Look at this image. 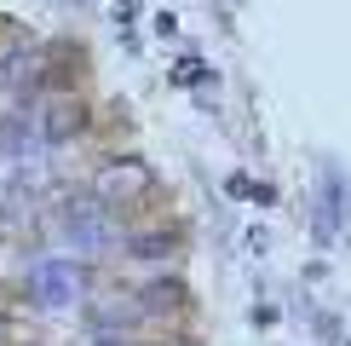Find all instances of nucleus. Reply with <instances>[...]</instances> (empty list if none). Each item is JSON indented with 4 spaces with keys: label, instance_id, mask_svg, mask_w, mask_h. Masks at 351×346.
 Segmentation results:
<instances>
[{
    "label": "nucleus",
    "instance_id": "nucleus-2",
    "mask_svg": "<svg viewBox=\"0 0 351 346\" xmlns=\"http://www.w3.org/2000/svg\"><path fill=\"white\" fill-rule=\"evenodd\" d=\"M346 214H351L346 168L340 162H323V168H317V191H311V231L323 242H334V237H340V225H346Z\"/></svg>",
    "mask_w": 351,
    "mask_h": 346
},
{
    "label": "nucleus",
    "instance_id": "nucleus-6",
    "mask_svg": "<svg viewBox=\"0 0 351 346\" xmlns=\"http://www.w3.org/2000/svg\"><path fill=\"white\" fill-rule=\"evenodd\" d=\"M173 81H179V86H196V81H202V58H184V64L173 69Z\"/></svg>",
    "mask_w": 351,
    "mask_h": 346
},
{
    "label": "nucleus",
    "instance_id": "nucleus-3",
    "mask_svg": "<svg viewBox=\"0 0 351 346\" xmlns=\"http://www.w3.org/2000/svg\"><path fill=\"white\" fill-rule=\"evenodd\" d=\"M58 231H64V242H69V249H81V254H104L110 242H115V225H110L104 202H69L64 220H58Z\"/></svg>",
    "mask_w": 351,
    "mask_h": 346
},
{
    "label": "nucleus",
    "instance_id": "nucleus-7",
    "mask_svg": "<svg viewBox=\"0 0 351 346\" xmlns=\"http://www.w3.org/2000/svg\"><path fill=\"white\" fill-rule=\"evenodd\" d=\"M98 346H127V341H98Z\"/></svg>",
    "mask_w": 351,
    "mask_h": 346
},
{
    "label": "nucleus",
    "instance_id": "nucleus-5",
    "mask_svg": "<svg viewBox=\"0 0 351 346\" xmlns=\"http://www.w3.org/2000/svg\"><path fill=\"white\" fill-rule=\"evenodd\" d=\"M144 185H150V173H144V168H110V173H104V191H110V196L144 191Z\"/></svg>",
    "mask_w": 351,
    "mask_h": 346
},
{
    "label": "nucleus",
    "instance_id": "nucleus-4",
    "mask_svg": "<svg viewBox=\"0 0 351 346\" xmlns=\"http://www.w3.org/2000/svg\"><path fill=\"white\" fill-rule=\"evenodd\" d=\"M86 127V110H75V104H58V110H47V122H40V139H75Z\"/></svg>",
    "mask_w": 351,
    "mask_h": 346
},
{
    "label": "nucleus",
    "instance_id": "nucleus-1",
    "mask_svg": "<svg viewBox=\"0 0 351 346\" xmlns=\"http://www.w3.org/2000/svg\"><path fill=\"white\" fill-rule=\"evenodd\" d=\"M81 288H86V277H81V266L75 260H35L29 266V300H35L40 312H69L81 300Z\"/></svg>",
    "mask_w": 351,
    "mask_h": 346
}]
</instances>
